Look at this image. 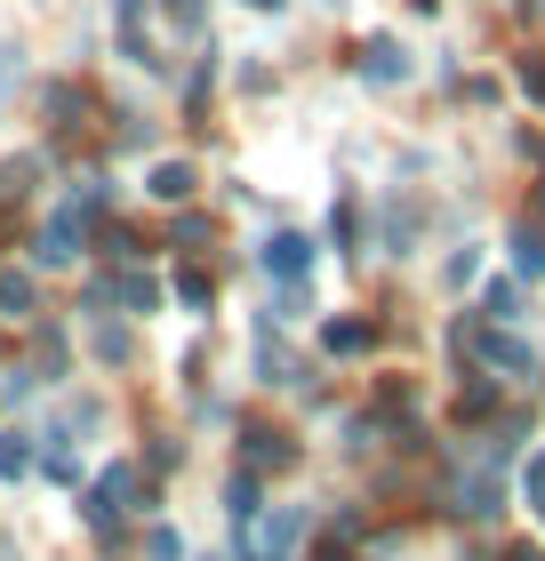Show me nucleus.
Wrapping results in <instances>:
<instances>
[{
  "mask_svg": "<svg viewBox=\"0 0 545 561\" xmlns=\"http://www.w3.org/2000/svg\"><path fill=\"white\" fill-rule=\"evenodd\" d=\"M81 225H89V217H72V209H57V217L41 225L33 257H41V265H72V257H81Z\"/></svg>",
  "mask_w": 545,
  "mask_h": 561,
  "instance_id": "1",
  "label": "nucleus"
},
{
  "mask_svg": "<svg viewBox=\"0 0 545 561\" xmlns=\"http://www.w3.org/2000/svg\"><path fill=\"white\" fill-rule=\"evenodd\" d=\"M297 538H305V514H297V505H281V514L257 529V561H289V553H297Z\"/></svg>",
  "mask_w": 545,
  "mask_h": 561,
  "instance_id": "2",
  "label": "nucleus"
},
{
  "mask_svg": "<svg viewBox=\"0 0 545 561\" xmlns=\"http://www.w3.org/2000/svg\"><path fill=\"white\" fill-rule=\"evenodd\" d=\"M257 257H265V273H281V280H305V265H314V241H305V233H273Z\"/></svg>",
  "mask_w": 545,
  "mask_h": 561,
  "instance_id": "3",
  "label": "nucleus"
},
{
  "mask_svg": "<svg viewBox=\"0 0 545 561\" xmlns=\"http://www.w3.org/2000/svg\"><path fill=\"white\" fill-rule=\"evenodd\" d=\"M193 185H201V169H193V161H161V169L145 176V193H152V201H169V209H185Z\"/></svg>",
  "mask_w": 545,
  "mask_h": 561,
  "instance_id": "4",
  "label": "nucleus"
},
{
  "mask_svg": "<svg viewBox=\"0 0 545 561\" xmlns=\"http://www.w3.org/2000/svg\"><path fill=\"white\" fill-rule=\"evenodd\" d=\"M361 81H370V89H394V81H409V57H401L394 41H370V48H361Z\"/></svg>",
  "mask_w": 545,
  "mask_h": 561,
  "instance_id": "5",
  "label": "nucleus"
},
{
  "mask_svg": "<svg viewBox=\"0 0 545 561\" xmlns=\"http://www.w3.org/2000/svg\"><path fill=\"white\" fill-rule=\"evenodd\" d=\"M321 345H329V353H370V345H377V321H353V313H345V321L321 329Z\"/></svg>",
  "mask_w": 545,
  "mask_h": 561,
  "instance_id": "6",
  "label": "nucleus"
},
{
  "mask_svg": "<svg viewBox=\"0 0 545 561\" xmlns=\"http://www.w3.org/2000/svg\"><path fill=\"white\" fill-rule=\"evenodd\" d=\"M0 321H33V280L0 265Z\"/></svg>",
  "mask_w": 545,
  "mask_h": 561,
  "instance_id": "7",
  "label": "nucleus"
},
{
  "mask_svg": "<svg viewBox=\"0 0 545 561\" xmlns=\"http://www.w3.org/2000/svg\"><path fill=\"white\" fill-rule=\"evenodd\" d=\"M81 113H89V96L72 89V81H57V89H48V129H81Z\"/></svg>",
  "mask_w": 545,
  "mask_h": 561,
  "instance_id": "8",
  "label": "nucleus"
},
{
  "mask_svg": "<svg viewBox=\"0 0 545 561\" xmlns=\"http://www.w3.org/2000/svg\"><path fill=\"white\" fill-rule=\"evenodd\" d=\"M513 265L545 273V225H513Z\"/></svg>",
  "mask_w": 545,
  "mask_h": 561,
  "instance_id": "9",
  "label": "nucleus"
},
{
  "mask_svg": "<svg viewBox=\"0 0 545 561\" xmlns=\"http://www.w3.org/2000/svg\"><path fill=\"white\" fill-rule=\"evenodd\" d=\"M289 457H297V449H289V433H265V425L249 433V466H289Z\"/></svg>",
  "mask_w": 545,
  "mask_h": 561,
  "instance_id": "10",
  "label": "nucleus"
},
{
  "mask_svg": "<svg viewBox=\"0 0 545 561\" xmlns=\"http://www.w3.org/2000/svg\"><path fill=\"white\" fill-rule=\"evenodd\" d=\"M33 473V433H0V481Z\"/></svg>",
  "mask_w": 545,
  "mask_h": 561,
  "instance_id": "11",
  "label": "nucleus"
},
{
  "mask_svg": "<svg viewBox=\"0 0 545 561\" xmlns=\"http://www.w3.org/2000/svg\"><path fill=\"white\" fill-rule=\"evenodd\" d=\"M457 514H498V481H489V473H474V481L457 490Z\"/></svg>",
  "mask_w": 545,
  "mask_h": 561,
  "instance_id": "12",
  "label": "nucleus"
},
{
  "mask_svg": "<svg viewBox=\"0 0 545 561\" xmlns=\"http://www.w3.org/2000/svg\"><path fill=\"white\" fill-rule=\"evenodd\" d=\"M105 201H113V193H105V176H81L65 209H72V217H105Z\"/></svg>",
  "mask_w": 545,
  "mask_h": 561,
  "instance_id": "13",
  "label": "nucleus"
},
{
  "mask_svg": "<svg viewBox=\"0 0 545 561\" xmlns=\"http://www.w3.org/2000/svg\"><path fill=\"white\" fill-rule=\"evenodd\" d=\"M128 353H137V337H128L121 321H105V329H96V362H113V369H121Z\"/></svg>",
  "mask_w": 545,
  "mask_h": 561,
  "instance_id": "14",
  "label": "nucleus"
},
{
  "mask_svg": "<svg viewBox=\"0 0 545 561\" xmlns=\"http://www.w3.org/2000/svg\"><path fill=\"white\" fill-rule=\"evenodd\" d=\"M121 305H128V313H152V305H161V280L128 273V280H121Z\"/></svg>",
  "mask_w": 545,
  "mask_h": 561,
  "instance_id": "15",
  "label": "nucleus"
},
{
  "mask_svg": "<svg viewBox=\"0 0 545 561\" xmlns=\"http://www.w3.org/2000/svg\"><path fill=\"white\" fill-rule=\"evenodd\" d=\"M498 410V386H489V377H474V386L457 393V417H489Z\"/></svg>",
  "mask_w": 545,
  "mask_h": 561,
  "instance_id": "16",
  "label": "nucleus"
},
{
  "mask_svg": "<svg viewBox=\"0 0 545 561\" xmlns=\"http://www.w3.org/2000/svg\"><path fill=\"white\" fill-rule=\"evenodd\" d=\"M209 297H217V280L201 273V265H185V273H177V305H209Z\"/></svg>",
  "mask_w": 545,
  "mask_h": 561,
  "instance_id": "17",
  "label": "nucleus"
},
{
  "mask_svg": "<svg viewBox=\"0 0 545 561\" xmlns=\"http://www.w3.org/2000/svg\"><path fill=\"white\" fill-rule=\"evenodd\" d=\"M33 176H41V161H9V169H0V201H24Z\"/></svg>",
  "mask_w": 545,
  "mask_h": 561,
  "instance_id": "18",
  "label": "nucleus"
},
{
  "mask_svg": "<svg viewBox=\"0 0 545 561\" xmlns=\"http://www.w3.org/2000/svg\"><path fill=\"white\" fill-rule=\"evenodd\" d=\"M169 24H177L185 41H201V24H209V16H201V0H169Z\"/></svg>",
  "mask_w": 545,
  "mask_h": 561,
  "instance_id": "19",
  "label": "nucleus"
},
{
  "mask_svg": "<svg viewBox=\"0 0 545 561\" xmlns=\"http://www.w3.org/2000/svg\"><path fill=\"white\" fill-rule=\"evenodd\" d=\"M513 305H522V289H513V280H498V289L481 297V313H489V321H513Z\"/></svg>",
  "mask_w": 545,
  "mask_h": 561,
  "instance_id": "20",
  "label": "nucleus"
},
{
  "mask_svg": "<svg viewBox=\"0 0 545 561\" xmlns=\"http://www.w3.org/2000/svg\"><path fill=\"white\" fill-rule=\"evenodd\" d=\"M145 561H185V538H177V529H152V538H145Z\"/></svg>",
  "mask_w": 545,
  "mask_h": 561,
  "instance_id": "21",
  "label": "nucleus"
},
{
  "mask_svg": "<svg viewBox=\"0 0 545 561\" xmlns=\"http://www.w3.org/2000/svg\"><path fill=\"white\" fill-rule=\"evenodd\" d=\"M225 497H232V522H249V514H257V481H249V473H241V481H232V490H225Z\"/></svg>",
  "mask_w": 545,
  "mask_h": 561,
  "instance_id": "22",
  "label": "nucleus"
},
{
  "mask_svg": "<svg viewBox=\"0 0 545 561\" xmlns=\"http://www.w3.org/2000/svg\"><path fill=\"white\" fill-rule=\"evenodd\" d=\"M474 273H481V249H457V257H450V280L465 289V280H474Z\"/></svg>",
  "mask_w": 545,
  "mask_h": 561,
  "instance_id": "23",
  "label": "nucleus"
},
{
  "mask_svg": "<svg viewBox=\"0 0 545 561\" xmlns=\"http://www.w3.org/2000/svg\"><path fill=\"white\" fill-rule=\"evenodd\" d=\"M522 490H530V497H537V505H545V449H537V457H530V481H522Z\"/></svg>",
  "mask_w": 545,
  "mask_h": 561,
  "instance_id": "24",
  "label": "nucleus"
},
{
  "mask_svg": "<svg viewBox=\"0 0 545 561\" xmlns=\"http://www.w3.org/2000/svg\"><path fill=\"white\" fill-rule=\"evenodd\" d=\"M522 89H530L537 105H545V65H522Z\"/></svg>",
  "mask_w": 545,
  "mask_h": 561,
  "instance_id": "25",
  "label": "nucleus"
},
{
  "mask_svg": "<svg viewBox=\"0 0 545 561\" xmlns=\"http://www.w3.org/2000/svg\"><path fill=\"white\" fill-rule=\"evenodd\" d=\"M506 561H545V553H537V546H513V553H506Z\"/></svg>",
  "mask_w": 545,
  "mask_h": 561,
  "instance_id": "26",
  "label": "nucleus"
},
{
  "mask_svg": "<svg viewBox=\"0 0 545 561\" xmlns=\"http://www.w3.org/2000/svg\"><path fill=\"white\" fill-rule=\"evenodd\" d=\"M249 9H257V16H265V9H273V16H281V0H249Z\"/></svg>",
  "mask_w": 545,
  "mask_h": 561,
  "instance_id": "27",
  "label": "nucleus"
}]
</instances>
